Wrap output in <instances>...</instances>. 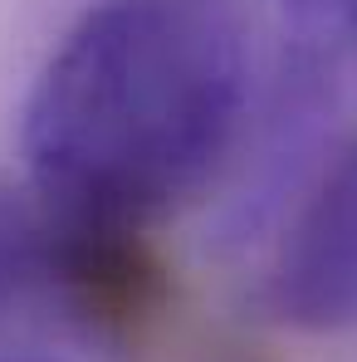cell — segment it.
I'll return each mask as SVG.
<instances>
[{
	"mask_svg": "<svg viewBox=\"0 0 357 362\" xmlns=\"http://www.w3.org/2000/svg\"><path fill=\"white\" fill-rule=\"evenodd\" d=\"M245 103V0H93L25 98L30 191L64 221L142 235L211 181Z\"/></svg>",
	"mask_w": 357,
	"mask_h": 362,
	"instance_id": "obj_1",
	"label": "cell"
},
{
	"mask_svg": "<svg viewBox=\"0 0 357 362\" xmlns=\"http://www.w3.org/2000/svg\"><path fill=\"white\" fill-rule=\"evenodd\" d=\"M259 299L269 318L298 333L357 328V132L298 201Z\"/></svg>",
	"mask_w": 357,
	"mask_h": 362,
	"instance_id": "obj_2",
	"label": "cell"
},
{
	"mask_svg": "<svg viewBox=\"0 0 357 362\" xmlns=\"http://www.w3.org/2000/svg\"><path fill=\"white\" fill-rule=\"evenodd\" d=\"M40 333H74L59 294L54 216L30 186L0 181V362H45Z\"/></svg>",
	"mask_w": 357,
	"mask_h": 362,
	"instance_id": "obj_3",
	"label": "cell"
},
{
	"mask_svg": "<svg viewBox=\"0 0 357 362\" xmlns=\"http://www.w3.org/2000/svg\"><path fill=\"white\" fill-rule=\"evenodd\" d=\"M357 0H279L284 10V45H289V69H294L298 88H313L318 78H328L348 45V25H353Z\"/></svg>",
	"mask_w": 357,
	"mask_h": 362,
	"instance_id": "obj_4",
	"label": "cell"
},
{
	"mask_svg": "<svg viewBox=\"0 0 357 362\" xmlns=\"http://www.w3.org/2000/svg\"><path fill=\"white\" fill-rule=\"evenodd\" d=\"M348 45H357V5H353V25H348Z\"/></svg>",
	"mask_w": 357,
	"mask_h": 362,
	"instance_id": "obj_5",
	"label": "cell"
}]
</instances>
